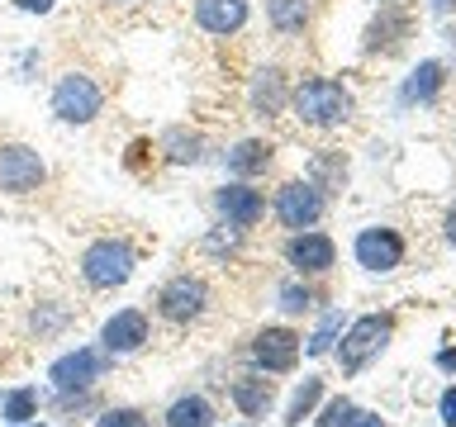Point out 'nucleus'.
<instances>
[{
	"instance_id": "nucleus-37",
	"label": "nucleus",
	"mask_w": 456,
	"mask_h": 427,
	"mask_svg": "<svg viewBox=\"0 0 456 427\" xmlns=\"http://www.w3.org/2000/svg\"><path fill=\"white\" fill-rule=\"evenodd\" d=\"M14 427H48V423H38V418H34V423H14Z\"/></svg>"
},
{
	"instance_id": "nucleus-20",
	"label": "nucleus",
	"mask_w": 456,
	"mask_h": 427,
	"mask_svg": "<svg viewBox=\"0 0 456 427\" xmlns=\"http://www.w3.org/2000/svg\"><path fill=\"white\" fill-rule=\"evenodd\" d=\"M323 404V380L319 375H305V380H299L295 384V394H290V404H285V427H299V423H305V418H314V408H319Z\"/></svg>"
},
{
	"instance_id": "nucleus-25",
	"label": "nucleus",
	"mask_w": 456,
	"mask_h": 427,
	"mask_svg": "<svg viewBox=\"0 0 456 427\" xmlns=\"http://www.w3.org/2000/svg\"><path fill=\"white\" fill-rule=\"evenodd\" d=\"M338 337H342V309L323 313V318H319V327H314V337L305 342V351H309V356H328V351L338 347Z\"/></svg>"
},
{
	"instance_id": "nucleus-12",
	"label": "nucleus",
	"mask_w": 456,
	"mask_h": 427,
	"mask_svg": "<svg viewBox=\"0 0 456 427\" xmlns=\"http://www.w3.org/2000/svg\"><path fill=\"white\" fill-rule=\"evenodd\" d=\"M285 262H290L299 276H323V270H333L338 262V242L319 233V228H299V233H290V242H285Z\"/></svg>"
},
{
	"instance_id": "nucleus-19",
	"label": "nucleus",
	"mask_w": 456,
	"mask_h": 427,
	"mask_svg": "<svg viewBox=\"0 0 456 427\" xmlns=\"http://www.w3.org/2000/svg\"><path fill=\"white\" fill-rule=\"evenodd\" d=\"M167 427H219V413H214V404L205 394H181L167 404Z\"/></svg>"
},
{
	"instance_id": "nucleus-2",
	"label": "nucleus",
	"mask_w": 456,
	"mask_h": 427,
	"mask_svg": "<svg viewBox=\"0 0 456 427\" xmlns=\"http://www.w3.org/2000/svg\"><path fill=\"white\" fill-rule=\"evenodd\" d=\"M81 280L91 285V290H119V285L134 280L138 270V252L128 238H95L81 247Z\"/></svg>"
},
{
	"instance_id": "nucleus-28",
	"label": "nucleus",
	"mask_w": 456,
	"mask_h": 427,
	"mask_svg": "<svg viewBox=\"0 0 456 427\" xmlns=\"http://www.w3.org/2000/svg\"><path fill=\"white\" fill-rule=\"evenodd\" d=\"M356 418V404L352 399H328L323 413H319V427H347Z\"/></svg>"
},
{
	"instance_id": "nucleus-10",
	"label": "nucleus",
	"mask_w": 456,
	"mask_h": 427,
	"mask_svg": "<svg viewBox=\"0 0 456 427\" xmlns=\"http://www.w3.org/2000/svg\"><path fill=\"white\" fill-rule=\"evenodd\" d=\"M323 205H328V199L314 190L309 181H285L276 190V199H271V214L281 219V228L299 233V228H314L323 219Z\"/></svg>"
},
{
	"instance_id": "nucleus-1",
	"label": "nucleus",
	"mask_w": 456,
	"mask_h": 427,
	"mask_svg": "<svg viewBox=\"0 0 456 427\" xmlns=\"http://www.w3.org/2000/svg\"><path fill=\"white\" fill-rule=\"evenodd\" d=\"M290 109L309 128H338L352 119V91L333 77H305L290 91Z\"/></svg>"
},
{
	"instance_id": "nucleus-7",
	"label": "nucleus",
	"mask_w": 456,
	"mask_h": 427,
	"mask_svg": "<svg viewBox=\"0 0 456 427\" xmlns=\"http://www.w3.org/2000/svg\"><path fill=\"white\" fill-rule=\"evenodd\" d=\"M48 181V162L28 142H0V195H34Z\"/></svg>"
},
{
	"instance_id": "nucleus-23",
	"label": "nucleus",
	"mask_w": 456,
	"mask_h": 427,
	"mask_svg": "<svg viewBox=\"0 0 456 427\" xmlns=\"http://www.w3.org/2000/svg\"><path fill=\"white\" fill-rule=\"evenodd\" d=\"M38 390L34 384H20V390H10V394H0V418H5V427L14 423H34L38 418Z\"/></svg>"
},
{
	"instance_id": "nucleus-34",
	"label": "nucleus",
	"mask_w": 456,
	"mask_h": 427,
	"mask_svg": "<svg viewBox=\"0 0 456 427\" xmlns=\"http://www.w3.org/2000/svg\"><path fill=\"white\" fill-rule=\"evenodd\" d=\"M442 238H447L452 247H456V205L447 209V219H442Z\"/></svg>"
},
{
	"instance_id": "nucleus-31",
	"label": "nucleus",
	"mask_w": 456,
	"mask_h": 427,
	"mask_svg": "<svg viewBox=\"0 0 456 427\" xmlns=\"http://www.w3.org/2000/svg\"><path fill=\"white\" fill-rule=\"evenodd\" d=\"M57 0H14V10H24V14H53Z\"/></svg>"
},
{
	"instance_id": "nucleus-11",
	"label": "nucleus",
	"mask_w": 456,
	"mask_h": 427,
	"mask_svg": "<svg viewBox=\"0 0 456 427\" xmlns=\"http://www.w3.org/2000/svg\"><path fill=\"white\" fill-rule=\"evenodd\" d=\"M148 337H152V318L142 309H114L105 318V327H100V347H105L114 361L142 351V347H148Z\"/></svg>"
},
{
	"instance_id": "nucleus-8",
	"label": "nucleus",
	"mask_w": 456,
	"mask_h": 427,
	"mask_svg": "<svg viewBox=\"0 0 456 427\" xmlns=\"http://www.w3.org/2000/svg\"><path fill=\"white\" fill-rule=\"evenodd\" d=\"M299 333L295 327H262V333H252L248 342V361L252 370H266V375H290L299 366Z\"/></svg>"
},
{
	"instance_id": "nucleus-35",
	"label": "nucleus",
	"mask_w": 456,
	"mask_h": 427,
	"mask_svg": "<svg viewBox=\"0 0 456 427\" xmlns=\"http://www.w3.org/2000/svg\"><path fill=\"white\" fill-rule=\"evenodd\" d=\"M437 366L442 370H456V351H437Z\"/></svg>"
},
{
	"instance_id": "nucleus-29",
	"label": "nucleus",
	"mask_w": 456,
	"mask_h": 427,
	"mask_svg": "<svg viewBox=\"0 0 456 427\" xmlns=\"http://www.w3.org/2000/svg\"><path fill=\"white\" fill-rule=\"evenodd\" d=\"M238 242H242V233H238V228L219 223V228H214V233L205 238V252H214V256H233V252H238Z\"/></svg>"
},
{
	"instance_id": "nucleus-14",
	"label": "nucleus",
	"mask_w": 456,
	"mask_h": 427,
	"mask_svg": "<svg viewBox=\"0 0 456 427\" xmlns=\"http://www.w3.org/2000/svg\"><path fill=\"white\" fill-rule=\"evenodd\" d=\"M228 399H233V408L242 418L256 423L276 408V380H271L266 370H242V375H233V384H228Z\"/></svg>"
},
{
	"instance_id": "nucleus-3",
	"label": "nucleus",
	"mask_w": 456,
	"mask_h": 427,
	"mask_svg": "<svg viewBox=\"0 0 456 427\" xmlns=\"http://www.w3.org/2000/svg\"><path fill=\"white\" fill-rule=\"evenodd\" d=\"M152 309H157V318L171 323V327L200 323L209 313V285H205V276H195V270H176L171 280L157 285Z\"/></svg>"
},
{
	"instance_id": "nucleus-24",
	"label": "nucleus",
	"mask_w": 456,
	"mask_h": 427,
	"mask_svg": "<svg viewBox=\"0 0 456 427\" xmlns=\"http://www.w3.org/2000/svg\"><path fill=\"white\" fill-rule=\"evenodd\" d=\"M305 181H309L319 195H328V190H338V185L347 181V166H342V157H333V152H319V157L309 162Z\"/></svg>"
},
{
	"instance_id": "nucleus-16",
	"label": "nucleus",
	"mask_w": 456,
	"mask_h": 427,
	"mask_svg": "<svg viewBox=\"0 0 456 427\" xmlns=\"http://www.w3.org/2000/svg\"><path fill=\"white\" fill-rule=\"evenodd\" d=\"M248 20H252L248 0H195V24L214 38H228L238 28H248Z\"/></svg>"
},
{
	"instance_id": "nucleus-4",
	"label": "nucleus",
	"mask_w": 456,
	"mask_h": 427,
	"mask_svg": "<svg viewBox=\"0 0 456 427\" xmlns=\"http://www.w3.org/2000/svg\"><path fill=\"white\" fill-rule=\"evenodd\" d=\"M390 337H395V318H390V313H362V318L338 337L342 347H333L338 361H342V375H356L366 361H376V356L390 347Z\"/></svg>"
},
{
	"instance_id": "nucleus-13",
	"label": "nucleus",
	"mask_w": 456,
	"mask_h": 427,
	"mask_svg": "<svg viewBox=\"0 0 456 427\" xmlns=\"http://www.w3.org/2000/svg\"><path fill=\"white\" fill-rule=\"evenodd\" d=\"M352 252H356V266L385 276V270H395L399 262H404V238H399L395 228H362L356 242H352Z\"/></svg>"
},
{
	"instance_id": "nucleus-22",
	"label": "nucleus",
	"mask_w": 456,
	"mask_h": 427,
	"mask_svg": "<svg viewBox=\"0 0 456 427\" xmlns=\"http://www.w3.org/2000/svg\"><path fill=\"white\" fill-rule=\"evenodd\" d=\"M437 91H442V62H437V57H428V62H419V67L409 71L404 100H409V105H413V100H419V105H428Z\"/></svg>"
},
{
	"instance_id": "nucleus-30",
	"label": "nucleus",
	"mask_w": 456,
	"mask_h": 427,
	"mask_svg": "<svg viewBox=\"0 0 456 427\" xmlns=\"http://www.w3.org/2000/svg\"><path fill=\"white\" fill-rule=\"evenodd\" d=\"M437 413H442V423H447V427H456V384H452L447 394H442V404H437Z\"/></svg>"
},
{
	"instance_id": "nucleus-27",
	"label": "nucleus",
	"mask_w": 456,
	"mask_h": 427,
	"mask_svg": "<svg viewBox=\"0 0 456 427\" xmlns=\"http://www.w3.org/2000/svg\"><path fill=\"white\" fill-rule=\"evenodd\" d=\"M95 427H152V418L142 408H128V404H119V408H105L95 418Z\"/></svg>"
},
{
	"instance_id": "nucleus-32",
	"label": "nucleus",
	"mask_w": 456,
	"mask_h": 427,
	"mask_svg": "<svg viewBox=\"0 0 456 427\" xmlns=\"http://www.w3.org/2000/svg\"><path fill=\"white\" fill-rule=\"evenodd\" d=\"M38 62H43V57H38L34 48H28V52L20 57V81H34V67H38Z\"/></svg>"
},
{
	"instance_id": "nucleus-5",
	"label": "nucleus",
	"mask_w": 456,
	"mask_h": 427,
	"mask_svg": "<svg viewBox=\"0 0 456 427\" xmlns=\"http://www.w3.org/2000/svg\"><path fill=\"white\" fill-rule=\"evenodd\" d=\"M110 370H114V356L105 347H77L48 366V380H53V394H77V390H95Z\"/></svg>"
},
{
	"instance_id": "nucleus-38",
	"label": "nucleus",
	"mask_w": 456,
	"mask_h": 427,
	"mask_svg": "<svg viewBox=\"0 0 456 427\" xmlns=\"http://www.w3.org/2000/svg\"><path fill=\"white\" fill-rule=\"evenodd\" d=\"M114 5H134V0H114Z\"/></svg>"
},
{
	"instance_id": "nucleus-21",
	"label": "nucleus",
	"mask_w": 456,
	"mask_h": 427,
	"mask_svg": "<svg viewBox=\"0 0 456 427\" xmlns=\"http://www.w3.org/2000/svg\"><path fill=\"white\" fill-rule=\"evenodd\" d=\"M309 14H314V0H266V20L281 34H305Z\"/></svg>"
},
{
	"instance_id": "nucleus-33",
	"label": "nucleus",
	"mask_w": 456,
	"mask_h": 427,
	"mask_svg": "<svg viewBox=\"0 0 456 427\" xmlns=\"http://www.w3.org/2000/svg\"><path fill=\"white\" fill-rule=\"evenodd\" d=\"M347 427H385V418H380V413H356Z\"/></svg>"
},
{
	"instance_id": "nucleus-36",
	"label": "nucleus",
	"mask_w": 456,
	"mask_h": 427,
	"mask_svg": "<svg viewBox=\"0 0 456 427\" xmlns=\"http://www.w3.org/2000/svg\"><path fill=\"white\" fill-rule=\"evenodd\" d=\"M433 10H437V14H447V10H456V0H433Z\"/></svg>"
},
{
	"instance_id": "nucleus-26",
	"label": "nucleus",
	"mask_w": 456,
	"mask_h": 427,
	"mask_svg": "<svg viewBox=\"0 0 456 427\" xmlns=\"http://www.w3.org/2000/svg\"><path fill=\"white\" fill-rule=\"evenodd\" d=\"M276 299H281L285 313H309V309H314L309 285H299V280H281V285H276Z\"/></svg>"
},
{
	"instance_id": "nucleus-9",
	"label": "nucleus",
	"mask_w": 456,
	"mask_h": 427,
	"mask_svg": "<svg viewBox=\"0 0 456 427\" xmlns=\"http://www.w3.org/2000/svg\"><path fill=\"white\" fill-rule=\"evenodd\" d=\"M214 214H219V223L238 228V233H248L266 219V195L256 190L252 181H228L214 190Z\"/></svg>"
},
{
	"instance_id": "nucleus-6",
	"label": "nucleus",
	"mask_w": 456,
	"mask_h": 427,
	"mask_svg": "<svg viewBox=\"0 0 456 427\" xmlns=\"http://www.w3.org/2000/svg\"><path fill=\"white\" fill-rule=\"evenodd\" d=\"M100 109H105V91H100L95 77H86V71H67V77H57V85H53V114L62 124H91V119H100Z\"/></svg>"
},
{
	"instance_id": "nucleus-15",
	"label": "nucleus",
	"mask_w": 456,
	"mask_h": 427,
	"mask_svg": "<svg viewBox=\"0 0 456 427\" xmlns=\"http://www.w3.org/2000/svg\"><path fill=\"white\" fill-rule=\"evenodd\" d=\"M248 105L256 119H276V114L290 109V81H285L281 67H256L248 81Z\"/></svg>"
},
{
	"instance_id": "nucleus-17",
	"label": "nucleus",
	"mask_w": 456,
	"mask_h": 427,
	"mask_svg": "<svg viewBox=\"0 0 456 427\" xmlns=\"http://www.w3.org/2000/svg\"><path fill=\"white\" fill-rule=\"evenodd\" d=\"M271 162H276V148L266 138H238L233 148L224 152V171L233 181H252V176H266Z\"/></svg>"
},
{
	"instance_id": "nucleus-18",
	"label": "nucleus",
	"mask_w": 456,
	"mask_h": 427,
	"mask_svg": "<svg viewBox=\"0 0 456 427\" xmlns=\"http://www.w3.org/2000/svg\"><path fill=\"white\" fill-rule=\"evenodd\" d=\"M157 152H162L171 166H200L205 162V133H195V128H185V124H171V128H162V138H157Z\"/></svg>"
},
{
	"instance_id": "nucleus-39",
	"label": "nucleus",
	"mask_w": 456,
	"mask_h": 427,
	"mask_svg": "<svg viewBox=\"0 0 456 427\" xmlns=\"http://www.w3.org/2000/svg\"><path fill=\"white\" fill-rule=\"evenodd\" d=\"M380 5H395V0H380Z\"/></svg>"
}]
</instances>
